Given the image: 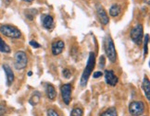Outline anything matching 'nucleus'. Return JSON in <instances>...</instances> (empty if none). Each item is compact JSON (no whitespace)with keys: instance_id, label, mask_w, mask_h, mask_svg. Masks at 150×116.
I'll return each mask as SVG.
<instances>
[{"instance_id":"nucleus-18","label":"nucleus","mask_w":150,"mask_h":116,"mask_svg":"<svg viewBox=\"0 0 150 116\" xmlns=\"http://www.w3.org/2000/svg\"><path fill=\"white\" fill-rule=\"evenodd\" d=\"M25 16L26 18L29 19L30 20H33L34 17L36 16V14L38 13V11L36 9H33V8H29V9H26L25 10Z\"/></svg>"},{"instance_id":"nucleus-24","label":"nucleus","mask_w":150,"mask_h":116,"mask_svg":"<svg viewBox=\"0 0 150 116\" xmlns=\"http://www.w3.org/2000/svg\"><path fill=\"white\" fill-rule=\"evenodd\" d=\"M47 116H59V115L56 111H54V110L49 109L47 111Z\"/></svg>"},{"instance_id":"nucleus-31","label":"nucleus","mask_w":150,"mask_h":116,"mask_svg":"<svg viewBox=\"0 0 150 116\" xmlns=\"http://www.w3.org/2000/svg\"><path fill=\"white\" fill-rule=\"evenodd\" d=\"M146 3H147V5H149L150 4V0H146Z\"/></svg>"},{"instance_id":"nucleus-5","label":"nucleus","mask_w":150,"mask_h":116,"mask_svg":"<svg viewBox=\"0 0 150 116\" xmlns=\"http://www.w3.org/2000/svg\"><path fill=\"white\" fill-rule=\"evenodd\" d=\"M130 36L134 43L137 45H140L142 43V41L144 38V28L142 24H137L132 29L130 32Z\"/></svg>"},{"instance_id":"nucleus-1","label":"nucleus","mask_w":150,"mask_h":116,"mask_svg":"<svg viewBox=\"0 0 150 116\" xmlns=\"http://www.w3.org/2000/svg\"><path fill=\"white\" fill-rule=\"evenodd\" d=\"M96 66V56L94 53H90L89 54V58H88V61L87 64H86V67L84 68L83 73L81 77V81H80V84L82 87H85L86 84H87V81L89 79V77L91 73L93 72L94 68Z\"/></svg>"},{"instance_id":"nucleus-26","label":"nucleus","mask_w":150,"mask_h":116,"mask_svg":"<svg viewBox=\"0 0 150 116\" xmlns=\"http://www.w3.org/2000/svg\"><path fill=\"white\" fill-rule=\"evenodd\" d=\"M99 64H100V67H101V68H103L104 66H105V56H104V55L100 56Z\"/></svg>"},{"instance_id":"nucleus-19","label":"nucleus","mask_w":150,"mask_h":116,"mask_svg":"<svg viewBox=\"0 0 150 116\" xmlns=\"http://www.w3.org/2000/svg\"><path fill=\"white\" fill-rule=\"evenodd\" d=\"M100 116H118V113L115 108H109L106 110L103 113H101Z\"/></svg>"},{"instance_id":"nucleus-27","label":"nucleus","mask_w":150,"mask_h":116,"mask_svg":"<svg viewBox=\"0 0 150 116\" xmlns=\"http://www.w3.org/2000/svg\"><path fill=\"white\" fill-rule=\"evenodd\" d=\"M102 76H103V73H102V72H100V71L95 72V73H94V75H93L94 78H100V77H102Z\"/></svg>"},{"instance_id":"nucleus-29","label":"nucleus","mask_w":150,"mask_h":116,"mask_svg":"<svg viewBox=\"0 0 150 116\" xmlns=\"http://www.w3.org/2000/svg\"><path fill=\"white\" fill-rule=\"evenodd\" d=\"M22 1L27 2V3H32V2H33V1H34V0H22Z\"/></svg>"},{"instance_id":"nucleus-17","label":"nucleus","mask_w":150,"mask_h":116,"mask_svg":"<svg viewBox=\"0 0 150 116\" xmlns=\"http://www.w3.org/2000/svg\"><path fill=\"white\" fill-rule=\"evenodd\" d=\"M0 52L5 54L10 53V47L4 42V40L1 37H0Z\"/></svg>"},{"instance_id":"nucleus-15","label":"nucleus","mask_w":150,"mask_h":116,"mask_svg":"<svg viewBox=\"0 0 150 116\" xmlns=\"http://www.w3.org/2000/svg\"><path fill=\"white\" fill-rule=\"evenodd\" d=\"M120 11H122V9H120V6L117 4H114L111 6L110 8H109V15L113 17V18H115V17H118L120 14Z\"/></svg>"},{"instance_id":"nucleus-7","label":"nucleus","mask_w":150,"mask_h":116,"mask_svg":"<svg viewBox=\"0 0 150 116\" xmlns=\"http://www.w3.org/2000/svg\"><path fill=\"white\" fill-rule=\"evenodd\" d=\"M61 96L62 100L66 105H69L71 101V84H64L61 86Z\"/></svg>"},{"instance_id":"nucleus-10","label":"nucleus","mask_w":150,"mask_h":116,"mask_svg":"<svg viewBox=\"0 0 150 116\" xmlns=\"http://www.w3.org/2000/svg\"><path fill=\"white\" fill-rule=\"evenodd\" d=\"M65 47V44L62 41H57L52 44V54L53 55H59L62 53L63 49Z\"/></svg>"},{"instance_id":"nucleus-25","label":"nucleus","mask_w":150,"mask_h":116,"mask_svg":"<svg viewBox=\"0 0 150 116\" xmlns=\"http://www.w3.org/2000/svg\"><path fill=\"white\" fill-rule=\"evenodd\" d=\"M30 45L32 46V47H33V48H40V47H41V45H40L37 42H35V41H31Z\"/></svg>"},{"instance_id":"nucleus-3","label":"nucleus","mask_w":150,"mask_h":116,"mask_svg":"<svg viewBox=\"0 0 150 116\" xmlns=\"http://www.w3.org/2000/svg\"><path fill=\"white\" fill-rule=\"evenodd\" d=\"M0 33L4 36L12 38V39H19L21 36V32L16 27L11 25H2L0 26Z\"/></svg>"},{"instance_id":"nucleus-21","label":"nucleus","mask_w":150,"mask_h":116,"mask_svg":"<svg viewBox=\"0 0 150 116\" xmlns=\"http://www.w3.org/2000/svg\"><path fill=\"white\" fill-rule=\"evenodd\" d=\"M148 41H149V35L146 34V38H145V45H144V55H147V50H148Z\"/></svg>"},{"instance_id":"nucleus-9","label":"nucleus","mask_w":150,"mask_h":116,"mask_svg":"<svg viewBox=\"0 0 150 116\" xmlns=\"http://www.w3.org/2000/svg\"><path fill=\"white\" fill-rule=\"evenodd\" d=\"M105 79H106V82L110 85V86H116V84L118 83L119 78L118 77L115 76V74L112 70H106L105 71Z\"/></svg>"},{"instance_id":"nucleus-4","label":"nucleus","mask_w":150,"mask_h":116,"mask_svg":"<svg viewBox=\"0 0 150 116\" xmlns=\"http://www.w3.org/2000/svg\"><path fill=\"white\" fill-rule=\"evenodd\" d=\"M28 58L27 55L22 51H19L15 54L14 56V66L17 70H21L27 66Z\"/></svg>"},{"instance_id":"nucleus-16","label":"nucleus","mask_w":150,"mask_h":116,"mask_svg":"<svg viewBox=\"0 0 150 116\" xmlns=\"http://www.w3.org/2000/svg\"><path fill=\"white\" fill-rule=\"evenodd\" d=\"M40 99H41V94H40V92L35 91L33 94V96L31 97L29 102H30V104H32V105H36V104L40 101Z\"/></svg>"},{"instance_id":"nucleus-20","label":"nucleus","mask_w":150,"mask_h":116,"mask_svg":"<svg viewBox=\"0 0 150 116\" xmlns=\"http://www.w3.org/2000/svg\"><path fill=\"white\" fill-rule=\"evenodd\" d=\"M83 112L82 109L81 108H74L71 111V116H83Z\"/></svg>"},{"instance_id":"nucleus-14","label":"nucleus","mask_w":150,"mask_h":116,"mask_svg":"<svg viewBox=\"0 0 150 116\" xmlns=\"http://www.w3.org/2000/svg\"><path fill=\"white\" fill-rule=\"evenodd\" d=\"M142 88H143L144 92H145V95L147 99V101H149L150 100V82L146 77H145V78L143 80Z\"/></svg>"},{"instance_id":"nucleus-30","label":"nucleus","mask_w":150,"mask_h":116,"mask_svg":"<svg viewBox=\"0 0 150 116\" xmlns=\"http://www.w3.org/2000/svg\"><path fill=\"white\" fill-rule=\"evenodd\" d=\"M32 75H33V72H32V71H30V72H29V73H28V76H30V77H31V76H32Z\"/></svg>"},{"instance_id":"nucleus-6","label":"nucleus","mask_w":150,"mask_h":116,"mask_svg":"<svg viewBox=\"0 0 150 116\" xmlns=\"http://www.w3.org/2000/svg\"><path fill=\"white\" fill-rule=\"evenodd\" d=\"M145 112V104L143 101H132L129 105V113L132 116H140Z\"/></svg>"},{"instance_id":"nucleus-2","label":"nucleus","mask_w":150,"mask_h":116,"mask_svg":"<svg viewBox=\"0 0 150 116\" xmlns=\"http://www.w3.org/2000/svg\"><path fill=\"white\" fill-rule=\"evenodd\" d=\"M105 51H106V55L108 58V60L111 63H115L117 60V53H116V49H115V45L114 42L110 36H108L106 40V43H105Z\"/></svg>"},{"instance_id":"nucleus-22","label":"nucleus","mask_w":150,"mask_h":116,"mask_svg":"<svg viewBox=\"0 0 150 116\" xmlns=\"http://www.w3.org/2000/svg\"><path fill=\"white\" fill-rule=\"evenodd\" d=\"M6 112H7V107H6L5 103L0 104V116H4Z\"/></svg>"},{"instance_id":"nucleus-13","label":"nucleus","mask_w":150,"mask_h":116,"mask_svg":"<svg viewBox=\"0 0 150 116\" xmlns=\"http://www.w3.org/2000/svg\"><path fill=\"white\" fill-rule=\"evenodd\" d=\"M45 94H47L49 100H51V101L55 100L57 97V91H56L53 85H51V84L45 85Z\"/></svg>"},{"instance_id":"nucleus-23","label":"nucleus","mask_w":150,"mask_h":116,"mask_svg":"<svg viewBox=\"0 0 150 116\" xmlns=\"http://www.w3.org/2000/svg\"><path fill=\"white\" fill-rule=\"evenodd\" d=\"M63 77H64L65 78H70L71 77V71L69 70V69H64L63 70Z\"/></svg>"},{"instance_id":"nucleus-28","label":"nucleus","mask_w":150,"mask_h":116,"mask_svg":"<svg viewBox=\"0 0 150 116\" xmlns=\"http://www.w3.org/2000/svg\"><path fill=\"white\" fill-rule=\"evenodd\" d=\"M3 1L6 5H9L11 2H12V0H3Z\"/></svg>"},{"instance_id":"nucleus-11","label":"nucleus","mask_w":150,"mask_h":116,"mask_svg":"<svg viewBox=\"0 0 150 116\" xmlns=\"http://www.w3.org/2000/svg\"><path fill=\"white\" fill-rule=\"evenodd\" d=\"M3 69L6 73V77H7V85L10 86L14 81V73L10 66L8 65H3Z\"/></svg>"},{"instance_id":"nucleus-12","label":"nucleus","mask_w":150,"mask_h":116,"mask_svg":"<svg viewBox=\"0 0 150 116\" xmlns=\"http://www.w3.org/2000/svg\"><path fill=\"white\" fill-rule=\"evenodd\" d=\"M42 23L43 26L47 30H51L54 28V19L50 15H44L42 18Z\"/></svg>"},{"instance_id":"nucleus-8","label":"nucleus","mask_w":150,"mask_h":116,"mask_svg":"<svg viewBox=\"0 0 150 116\" xmlns=\"http://www.w3.org/2000/svg\"><path fill=\"white\" fill-rule=\"evenodd\" d=\"M96 13H97V16H98V19L101 22V24L107 25L109 21V19H108V16L106 12V10L104 9L102 6L98 5L96 7Z\"/></svg>"}]
</instances>
